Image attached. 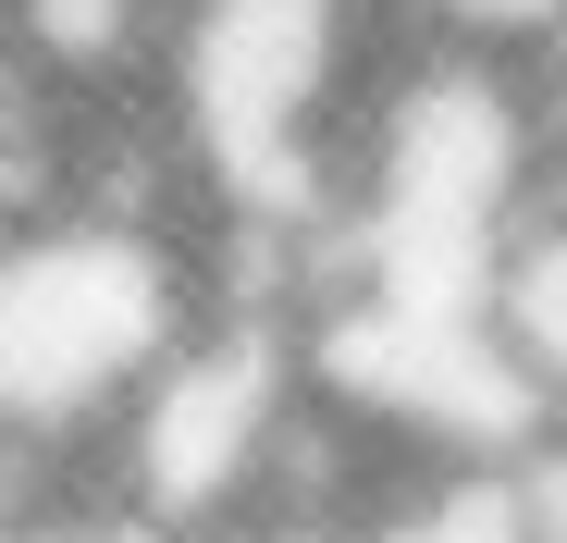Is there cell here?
<instances>
[{
	"instance_id": "1",
	"label": "cell",
	"mask_w": 567,
	"mask_h": 543,
	"mask_svg": "<svg viewBox=\"0 0 567 543\" xmlns=\"http://www.w3.org/2000/svg\"><path fill=\"white\" fill-rule=\"evenodd\" d=\"M198 321H210L198 247L100 223V211L0 223V444L100 458V432Z\"/></svg>"
},
{
	"instance_id": "2",
	"label": "cell",
	"mask_w": 567,
	"mask_h": 543,
	"mask_svg": "<svg viewBox=\"0 0 567 543\" xmlns=\"http://www.w3.org/2000/svg\"><path fill=\"white\" fill-rule=\"evenodd\" d=\"M309 396V346L284 309L259 297H210V321L185 334L161 371L136 383V408L100 432V494L148 531V543H185V531H223L259 506V470L284 420Z\"/></svg>"
},
{
	"instance_id": "3",
	"label": "cell",
	"mask_w": 567,
	"mask_h": 543,
	"mask_svg": "<svg viewBox=\"0 0 567 543\" xmlns=\"http://www.w3.org/2000/svg\"><path fill=\"white\" fill-rule=\"evenodd\" d=\"M173 25H185V0H0V38H13L38 62V86H62L74 112L161 100Z\"/></svg>"
},
{
	"instance_id": "4",
	"label": "cell",
	"mask_w": 567,
	"mask_h": 543,
	"mask_svg": "<svg viewBox=\"0 0 567 543\" xmlns=\"http://www.w3.org/2000/svg\"><path fill=\"white\" fill-rule=\"evenodd\" d=\"M482 334H494V358L518 371V396L543 408V432H567V186H543V211L494 247Z\"/></svg>"
},
{
	"instance_id": "5",
	"label": "cell",
	"mask_w": 567,
	"mask_h": 543,
	"mask_svg": "<svg viewBox=\"0 0 567 543\" xmlns=\"http://www.w3.org/2000/svg\"><path fill=\"white\" fill-rule=\"evenodd\" d=\"M0 543H148V531L100 494V470H74V482H50L25 519H0Z\"/></svg>"
}]
</instances>
